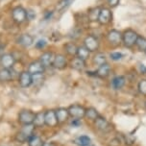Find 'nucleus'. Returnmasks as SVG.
Listing matches in <instances>:
<instances>
[{"mask_svg":"<svg viewBox=\"0 0 146 146\" xmlns=\"http://www.w3.org/2000/svg\"><path fill=\"white\" fill-rule=\"evenodd\" d=\"M137 38L139 35L133 29H127L122 33V43L125 47L132 48L135 45Z\"/></svg>","mask_w":146,"mask_h":146,"instance_id":"f257e3e1","label":"nucleus"},{"mask_svg":"<svg viewBox=\"0 0 146 146\" xmlns=\"http://www.w3.org/2000/svg\"><path fill=\"white\" fill-rule=\"evenodd\" d=\"M93 125H94L95 129L97 131L103 133V134H107V133L111 132L113 129V125L111 124L108 119H106L105 117H103L102 115H100L98 118H96L93 121Z\"/></svg>","mask_w":146,"mask_h":146,"instance_id":"f03ea898","label":"nucleus"},{"mask_svg":"<svg viewBox=\"0 0 146 146\" xmlns=\"http://www.w3.org/2000/svg\"><path fill=\"white\" fill-rule=\"evenodd\" d=\"M34 131H35V126L33 124L23 125L19 132L17 135V139L19 142H26L29 140L32 135H34Z\"/></svg>","mask_w":146,"mask_h":146,"instance_id":"7ed1b4c3","label":"nucleus"},{"mask_svg":"<svg viewBox=\"0 0 146 146\" xmlns=\"http://www.w3.org/2000/svg\"><path fill=\"white\" fill-rule=\"evenodd\" d=\"M67 111H68L69 117H71L72 119H79L80 120V119L85 117L86 108L84 106L79 105V104L70 105L68 108H67Z\"/></svg>","mask_w":146,"mask_h":146,"instance_id":"20e7f679","label":"nucleus"},{"mask_svg":"<svg viewBox=\"0 0 146 146\" xmlns=\"http://www.w3.org/2000/svg\"><path fill=\"white\" fill-rule=\"evenodd\" d=\"M12 17L15 23L21 24L27 20V11L20 6L15 7L12 10Z\"/></svg>","mask_w":146,"mask_h":146,"instance_id":"39448f33","label":"nucleus"},{"mask_svg":"<svg viewBox=\"0 0 146 146\" xmlns=\"http://www.w3.org/2000/svg\"><path fill=\"white\" fill-rule=\"evenodd\" d=\"M107 40L111 46L117 47L122 43V33L115 29L109 31L108 35H107Z\"/></svg>","mask_w":146,"mask_h":146,"instance_id":"423d86ee","label":"nucleus"},{"mask_svg":"<svg viewBox=\"0 0 146 146\" xmlns=\"http://www.w3.org/2000/svg\"><path fill=\"white\" fill-rule=\"evenodd\" d=\"M36 113L30 110H23L18 113V122L22 125L33 124Z\"/></svg>","mask_w":146,"mask_h":146,"instance_id":"0eeeda50","label":"nucleus"},{"mask_svg":"<svg viewBox=\"0 0 146 146\" xmlns=\"http://www.w3.org/2000/svg\"><path fill=\"white\" fill-rule=\"evenodd\" d=\"M84 46L90 52H97L99 46H100V43H99V40L96 36L88 35L86 36L84 40Z\"/></svg>","mask_w":146,"mask_h":146,"instance_id":"6e6552de","label":"nucleus"},{"mask_svg":"<svg viewBox=\"0 0 146 146\" xmlns=\"http://www.w3.org/2000/svg\"><path fill=\"white\" fill-rule=\"evenodd\" d=\"M113 19V13L109 8H100L97 22L100 25H108Z\"/></svg>","mask_w":146,"mask_h":146,"instance_id":"1a4fd4ad","label":"nucleus"},{"mask_svg":"<svg viewBox=\"0 0 146 146\" xmlns=\"http://www.w3.org/2000/svg\"><path fill=\"white\" fill-rule=\"evenodd\" d=\"M15 64V59L14 57V55L6 53L3 54L0 58V64H1L2 68H8V69H12L14 67Z\"/></svg>","mask_w":146,"mask_h":146,"instance_id":"9d476101","label":"nucleus"},{"mask_svg":"<svg viewBox=\"0 0 146 146\" xmlns=\"http://www.w3.org/2000/svg\"><path fill=\"white\" fill-rule=\"evenodd\" d=\"M28 72L31 73L32 75H36V74H43L44 71H45V67L40 60L38 61H34L29 64L28 66Z\"/></svg>","mask_w":146,"mask_h":146,"instance_id":"9b49d317","label":"nucleus"},{"mask_svg":"<svg viewBox=\"0 0 146 146\" xmlns=\"http://www.w3.org/2000/svg\"><path fill=\"white\" fill-rule=\"evenodd\" d=\"M18 84L21 88H28L33 84V75L28 71H23L18 77Z\"/></svg>","mask_w":146,"mask_h":146,"instance_id":"f8f14e48","label":"nucleus"},{"mask_svg":"<svg viewBox=\"0 0 146 146\" xmlns=\"http://www.w3.org/2000/svg\"><path fill=\"white\" fill-rule=\"evenodd\" d=\"M59 124L56 116V111L54 110H48L45 111V125L48 127L54 128Z\"/></svg>","mask_w":146,"mask_h":146,"instance_id":"ddd939ff","label":"nucleus"},{"mask_svg":"<svg viewBox=\"0 0 146 146\" xmlns=\"http://www.w3.org/2000/svg\"><path fill=\"white\" fill-rule=\"evenodd\" d=\"M66 66H67V61L64 55H62V54L55 55L52 66L55 67L56 69H64V68H66Z\"/></svg>","mask_w":146,"mask_h":146,"instance_id":"4468645a","label":"nucleus"},{"mask_svg":"<svg viewBox=\"0 0 146 146\" xmlns=\"http://www.w3.org/2000/svg\"><path fill=\"white\" fill-rule=\"evenodd\" d=\"M111 66L106 62V64H102V66H99L97 70L95 71V75L99 78H102V79H105L108 76H110L111 74Z\"/></svg>","mask_w":146,"mask_h":146,"instance_id":"2eb2a0df","label":"nucleus"},{"mask_svg":"<svg viewBox=\"0 0 146 146\" xmlns=\"http://www.w3.org/2000/svg\"><path fill=\"white\" fill-rule=\"evenodd\" d=\"M54 58H55V54H53L52 52H44V53L40 57V61L44 66V67L47 68V67L52 66Z\"/></svg>","mask_w":146,"mask_h":146,"instance_id":"dca6fc26","label":"nucleus"},{"mask_svg":"<svg viewBox=\"0 0 146 146\" xmlns=\"http://www.w3.org/2000/svg\"><path fill=\"white\" fill-rule=\"evenodd\" d=\"M17 41L19 45L23 46V47H29L34 42V38L29 34H23V35L18 36Z\"/></svg>","mask_w":146,"mask_h":146,"instance_id":"f3484780","label":"nucleus"},{"mask_svg":"<svg viewBox=\"0 0 146 146\" xmlns=\"http://www.w3.org/2000/svg\"><path fill=\"white\" fill-rule=\"evenodd\" d=\"M55 111H56V116H57V119H58L59 124L64 123V122H66L67 120H68L69 113H68L67 109L59 108V109H57Z\"/></svg>","mask_w":146,"mask_h":146,"instance_id":"a211bd4d","label":"nucleus"},{"mask_svg":"<svg viewBox=\"0 0 146 146\" xmlns=\"http://www.w3.org/2000/svg\"><path fill=\"white\" fill-rule=\"evenodd\" d=\"M125 84H126V78L122 75H118V76H115L111 80V88L115 90H121L122 88L124 87Z\"/></svg>","mask_w":146,"mask_h":146,"instance_id":"6ab92c4d","label":"nucleus"},{"mask_svg":"<svg viewBox=\"0 0 146 146\" xmlns=\"http://www.w3.org/2000/svg\"><path fill=\"white\" fill-rule=\"evenodd\" d=\"M33 125L35 128H41L45 125V111H38L36 113Z\"/></svg>","mask_w":146,"mask_h":146,"instance_id":"aec40b11","label":"nucleus"},{"mask_svg":"<svg viewBox=\"0 0 146 146\" xmlns=\"http://www.w3.org/2000/svg\"><path fill=\"white\" fill-rule=\"evenodd\" d=\"M70 66L73 69L77 70V71H83L86 68V62L81 60L78 57H74L71 60V62H70Z\"/></svg>","mask_w":146,"mask_h":146,"instance_id":"412c9836","label":"nucleus"},{"mask_svg":"<svg viewBox=\"0 0 146 146\" xmlns=\"http://www.w3.org/2000/svg\"><path fill=\"white\" fill-rule=\"evenodd\" d=\"M14 78L12 69L2 68L0 69V82H10Z\"/></svg>","mask_w":146,"mask_h":146,"instance_id":"4be33fe9","label":"nucleus"},{"mask_svg":"<svg viewBox=\"0 0 146 146\" xmlns=\"http://www.w3.org/2000/svg\"><path fill=\"white\" fill-rule=\"evenodd\" d=\"M100 116V113H98V111L93 107H90V108L86 109V113H85V117L87 119L90 121H94L96 118Z\"/></svg>","mask_w":146,"mask_h":146,"instance_id":"5701e85b","label":"nucleus"},{"mask_svg":"<svg viewBox=\"0 0 146 146\" xmlns=\"http://www.w3.org/2000/svg\"><path fill=\"white\" fill-rule=\"evenodd\" d=\"M73 142L78 146H90L91 144V139L88 135H80L75 137Z\"/></svg>","mask_w":146,"mask_h":146,"instance_id":"b1692460","label":"nucleus"},{"mask_svg":"<svg viewBox=\"0 0 146 146\" xmlns=\"http://www.w3.org/2000/svg\"><path fill=\"white\" fill-rule=\"evenodd\" d=\"M93 64H96V66H102V64H106L107 62V57L105 53H102V52H97L94 57H93V60H92Z\"/></svg>","mask_w":146,"mask_h":146,"instance_id":"393cba45","label":"nucleus"},{"mask_svg":"<svg viewBox=\"0 0 146 146\" xmlns=\"http://www.w3.org/2000/svg\"><path fill=\"white\" fill-rule=\"evenodd\" d=\"M90 52L88 51L85 46H79V47H78L77 53H76V57H78V58H80L81 60L86 62L90 58Z\"/></svg>","mask_w":146,"mask_h":146,"instance_id":"a878e982","label":"nucleus"},{"mask_svg":"<svg viewBox=\"0 0 146 146\" xmlns=\"http://www.w3.org/2000/svg\"><path fill=\"white\" fill-rule=\"evenodd\" d=\"M77 49H78V46L73 42H68L64 45V50H66V54L69 55V56H72V57L76 56Z\"/></svg>","mask_w":146,"mask_h":146,"instance_id":"bb28decb","label":"nucleus"},{"mask_svg":"<svg viewBox=\"0 0 146 146\" xmlns=\"http://www.w3.org/2000/svg\"><path fill=\"white\" fill-rule=\"evenodd\" d=\"M99 12H100V8L95 7L90 9L88 13V17L90 21H97L99 17Z\"/></svg>","mask_w":146,"mask_h":146,"instance_id":"cd10ccee","label":"nucleus"},{"mask_svg":"<svg viewBox=\"0 0 146 146\" xmlns=\"http://www.w3.org/2000/svg\"><path fill=\"white\" fill-rule=\"evenodd\" d=\"M27 142L29 146H42L43 145L42 139H41L38 135H32Z\"/></svg>","mask_w":146,"mask_h":146,"instance_id":"c85d7f7f","label":"nucleus"},{"mask_svg":"<svg viewBox=\"0 0 146 146\" xmlns=\"http://www.w3.org/2000/svg\"><path fill=\"white\" fill-rule=\"evenodd\" d=\"M135 46H137L139 51L145 52V50H146V38L139 36V38H137V42H135Z\"/></svg>","mask_w":146,"mask_h":146,"instance_id":"c756f323","label":"nucleus"},{"mask_svg":"<svg viewBox=\"0 0 146 146\" xmlns=\"http://www.w3.org/2000/svg\"><path fill=\"white\" fill-rule=\"evenodd\" d=\"M73 1H74V0H62V1H60L58 5H57V10L61 12L64 11L66 8H68L70 5L72 4Z\"/></svg>","mask_w":146,"mask_h":146,"instance_id":"7c9ffc66","label":"nucleus"},{"mask_svg":"<svg viewBox=\"0 0 146 146\" xmlns=\"http://www.w3.org/2000/svg\"><path fill=\"white\" fill-rule=\"evenodd\" d=\"M137 90H139L140 94L146 96V79H142L139 81V85H137Z\"/></svg>","mask_w":146,"mask_h":146,"instance_id":"2f4dec72","label":"nucleus"},{"mask_svg":"<svg viewBox=\"0 0 146 146\" xmlns=\"http://www.w3.org/2000/svg\"><path fill=\"white\" fill-rule=\"evenodd\" d=\"M43 74H36L33 75V84L35 85H41L43 83Z\"/></svg>","mask_w":146,"mask_h":146,"instance_id":"473e14b6","label":"nucleus"},{"mask_svg":"<svg viewBox=\"0 0 146 146\" xmlns=\"http://www.w3.org/2000/svg\"><path fill=\"white\" fill-rule=\"evenodd\" d=\"M110 57L113 61H119L123 58V54L120 53V52H113V53L110 54Z\"/></svg>","mask_w":146,"mask_h":146,"instance_id":"72a5a7b5","label":"nucleus"},{"mask_svg":"<svg viewBox=\"0 0 146 146\" xmlns=\"http://www.w3.org/2000/svg\"><path fill=\"white\" fill-rule=\"evenodd\" d=\"M46 44H47V42H46L45 40H40L36 42V47L38 48V49H42V48L45 47Z\"/></svg>","mask_w":146,"mask_h":146,"instance_id":"f704fd0d","label":"nucleus"},{"mask_svg":"<svg viewBox=\"0 0 146 146\" xmlns=\"http://www.w3.org/2000/svg\"><path fill=\"white\" fill-rule=\"evenodd\" d=\"M123 139H124V141L126 144L128 145H132L133 143L135 142V139H131V137L130 135H123Z\"/></svg>","mask_w":146,"mask_h":146,"instance_id":"c9c22d12","label":"nucleus"},{"mask_svg":"<svg viewBox=\"0 0 146 146\" xmlns=\"http://www.w3.org/2000/svg\"><path fill=\"white\" fill-rule=\"evenodd\" d=\"M120 0H107V3L109 4V6L111 8H115L118 6Z\"/></svg>","mask_w":146,"mask_h":146,"instance_id":"e433bc0d","label":"nucleus"},{"mask_svg":"<svg viewBox=\"0 0 146 146\" xmlns=\"http://www.w3.org/2000/svg\"><path fill=\"white\" fill-rule=\"evenodd\" d=\"M35 17H36V15L34 14L33 11H27V19H32V18Z\"/></svg>","mask_w":146,"mask_h":146,"instance_id":"4c0bfd02","label":"nucleus"},{"mask_svg":"<svg viewBox=\"0 0 146 146\" xmlns=\"http://www.w3.org/2000/svg\"><path fill=\"white\" fill-rule=\"evenodd\" d=\"M42 146H57L55 142H43Z\"/></svg>","mask_w":146,"mask_h":146,"instance_id":"58836bf2","label":"nucleus"},{"mask_svg":"<svg viewBox=\"0 0 146 146\" xmlns=\"http://www.w3.org/2000/svg\"><path fill=\"white\" fill-rule=\"evenodd\" d=\"M140 71L142 72V74H146V67L143 64H140Z\"/></svg>","mask_w":146,"mask_h":146,"instance_id":"ea45409f","label":"nucleus"},{"mask_svg":"<svg viewBox=\"0 0 146 146\" xmlns=\"http://www.w3.org/2000/svg\"><path fill=\"white\" fill-rule=\"evenodd\" d=\"M144 107H145V109H146V102H145V104H144Z\"/></svg>","mask_w":146,"mask_h":146,"instance_id":"a19ab883","label":"nucleus"},{"mask_svg":"<svg viewBox=\"0 0 146 146\" xmlns=\"http://www.w3.org/2000/svg\"><path fill=\"white\" fill-rule=\"evenodd\" d=\"M145 53H146V50H145Z\"/></svg>","mask_w":146,"mask_h":146,"instance_id":"79ce46f5","label":"nucleus"},{"mask_svg":"<svg viewBox=\"0 0 146 146\" xmlns=\"http://www.w3.org/2000/svg\"><path fill=\"white\" fill-rule=\"evenodd\" d=\"M90 146H91V144H90Z\"/></svg>","mask_w":146,"mask_h":146,"instance_id":"37998d69","label":"nucleus"}]
</instances>
